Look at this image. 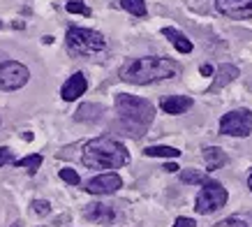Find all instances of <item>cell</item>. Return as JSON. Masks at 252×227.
<instances>
[{
  "instance_id": "cell-25",
  "label": "cell",
  "mask_w": 252,
  "mask_h": 227,
  "mask_svg": "<svg viewBox=\"0 0 252 227\" xmlns=\"http://www.w3.org/2000/svg\"><path fill=\"white\" fill-rule=\"evenodd\" d=\"M9 162H14V155L9 151L7 146H0V167L2 165H9Z\"/></svg>"
},
{
  "instance_id": "cell-33",
  "label": "cell",
  "mask_w": 252,
  "mask_h": 227,
  "mask_svg": "<svg viewBox=\"0 0 252 227\" xmlns=\"http://www.w3.org/2000/svg\"><path fill=\"white\" fill-rule=\"evenodd\" d=\"M0 125H2V118H0Z\"/></svg>"
},
{
  "instance_id": "cell-20",
  "label": "cell",
  "mask_w": 252,
  "mask_h": 227,
  "mask_svg": "<svg viewBox=\"0 0 252 227\" xmlns=\"http://www.w3.org/2000/svg\"><path fill=\"white\" fill-rule=\"evenodd\" d=\"M42 155L39 153H32V155H26V158H21V160H16V167H23V169H28L31 174H35L39 167H42Z\"/></svg>"
},
{
  "instance_id": "cell-11",
  "label": "cell",
  "mask_w": 252,
  "mask_h": 227,
  "mask_svg": "<svg viewBox=\"0 0 252 227\" xmlns=\"http://www.w3.org/2000/svg\"><path fill=\"white\" fill-rule=\"evenodd\" d=\"M86 91H88V81H86L84 72H74V75L69 76L67 81L63 83L61 98L65 100V102H74V100L81 98Z\"/></svg>"
},
{
  "instance_id": "cell-26",
  "label": "cell",
  "mask_w": 252,
  "mask_h": 227,
  "mask_svg": "<svg viewBox=\"0 0 252 227\" xmlns=\"http://www.w3.org/2000/svg\"><path fill=\"white\" fill-rule=\"evenodd\" d=\"M174 227H197V223L192 218H185V216H181V218H176Z\"/></svg>"
},
{
  "instance_id": "cell-13",
  "label": "cell",
  "mask_w": 252,
  "mask_h": 227,
  "mask_svg": "<svg viewBox=\"0 0 252 227\" xmlns=\"http://www.w3.org/2000/svg\"><path fill=\"white\" fill-rule=\"evenodd\" d=\"M238 75H241V72H238L236 65H229V63L220 65V68H218V72H215V81H213V86H211V93H215V91H220V88H224V86L234 81Z\"/></svg>"
},
{
  "instance_id": "cell-14",
  "label": "cell",
  "mask_w": 252,
  "mask_h": 227,
  "mask_svg": "<svg viewBox=\"0 0 252 227\" xmlns=\"http://www.w3.org/2000/svg\"><path fill=\"white\" fill-rule=\"evenodd\" d=\"M102 114H104V107H102V105L86 102V105H81L77 109L74 118H77L79 123H95V121H99V118H102Z\"/></svg>"
},
{
  "instance_id": "cell-23",
  "label": "cell",
  "mask_w": 252,
  "mask_h": 227,
  "mask_svg": "<svg viewBox=\"0 0 252 227\" xmlns=\"http://www.w3.org/2000/svg\"><path fill=\"white\" fill-rule=\"evenodd\" d=\"M61 179L65 183H69V186H79L81 183V179H79V174L74 172V169H69V167H65V169H61Z\"/></svg>"
},
{
  "instance_id": "cell-1",
  "label": "cell",
  "mask_w": 252,
  "mask_h": 227,
  "mask_svg": "<svg viewBox=\"0 0 252 227\" xmlns=\"http://www.w3.org/2000/svg\"><path fill=\"white\" fill-rule=\"evenodd\" d=\"M116 112H118V121L114 128L132 139H141L155 118L153 102L137 98V95H127V93L116 95Z\"/></svg>"
},
{
  "instance_id": "cell-21",
  "label": "cell",
  "mask_w": 252,
  "mask_h": 227,
  "mask_svg": "<svg viewBox=\"0 0 252 227\" xmlns=\"http://www.w3.org/2000/svg\"><path fill=\"white\" fill-rule=\"evenodd\" d=\"M69 14H84V16H91V9L86 7L84 2H79V0H69L67 5H65Z\"/></svg>"
},
{
  "instance_id": "cell-4",
  "label": "cell",
  "mask_w": 252,
  "mask_h": 227,
  "mask_svg": "<svg viewBox=\"0 0 252 227\" xmlns=\"http://www.w3.org/2000/svg\"><path fill=\"white\" fill-rule=\"evenodd\" d=\"M65 44H67V51L74 53V56H95V53L104 51L107 39L97 31L72 26L65 33Z\"/></svg>"
},
{
  "instance_id": "cell-17",
  "label": "cell",
  "mask_w": 252,
  "mask_h": 227,
  "mask_svg": "<svg viewBox=\"0 0 252 227\" xmlns=\"http://www.w3.org/2000/svg\"><path fill=\"white\" fill-rule=\"evenodd\" d=\"M144 155H148V158H178L181 151L174 146H148Z\"/></svg>"
},
{
  "instance_id": "cell-24",
  "label": "cell",
  "mask_w": 252,
  "mask_h": 227,
  "mask_svg": "<svg viewBox=\"0 0 252 227\" xmlns=\"http://www.w3.org/2000/svg\"><path fill=\"white\" fill-rule=\"evenodd\" d=\"M32 213H37V216H49V213H51V204H49L46 199H35V202H32Z\"/></svg>"
},
{
  "instance_id": "cell-7",
  "label": "cell",
  "mask_w": 252,
  "mask_h": 227,
  "mask_svg": "<svg viewBox=\"0 0 252 227\" xmlns=\"http://www.w3.org/2000/svg\"><path fill=\"white\" fill-rule=\"evenodd\" d=\"M31 79V72L23 63L5 61L0 65V88L2 91H19Z\"/></svg>"
},
{
  "instance_id": "cell-2",
  "label": "cell",
  "mask_w": 252,
  "mask_h": 227,
  "mask_svg": "<svg viewBox=\"0 0 252 227\" xmlns=\"http://www.w3.org/2000/svg\"><path fill=\"white\" fill-rule=\"evenodd\" d=\"M121 79L127 83H137L146 86L153 81H164V79H174L181 75V65L171 58H158V56H144V58H134L127 61L121 68Z\"/></svg>"
},
{
  "instance_id": "cell-22",
  "label": "cell",
  "mask_w": 252,
  "mask_h": 227,
  "mask_svg": "<svg viewBox=\"0 0 252 227\" xmlns=\"http://www.w3.org/2000/svg\"><path fill=\"white\" fill-rule=\"evenodd\" d=\"M213 227H250V225H248V220L238 218V216H231V218L220 220V223H218V225H213Z\"/></svg>"
},
{
  "instance_id": "cell-32",
  "label": "cell",
  "mask_w": 252,
  "mask_h": 227,
  "mask_svg": "<svg viewBox=\"0 0 252 227\" xmlns=\"http://www.w3.org/2000/svg\"><path fill=\"white\" fill-rule=\"evenodd\" d=\"M0 31H2V21H0Z\"/></svg>"
},
{
  "instance_id": "cell-16",
  "label": "cell",
  "mask_w": 252,
  "mask_h": 227,
  "mask_svg": "<svg viewBox=\"0 0 252 227\" xmlns=\"http://www.w3.org/2000/svg\"><path fill=\"white\" fill-rule=\"evenodd\" d=\"M204 160H206L208 172H215L222 165H227V153L222 149H218V146H208V149H204Z\"/></svg>"
},
{
  "instance_id": "cell-31",
  "label": "cell",
  "mask_w": 252,
  "mask_h": 227,
  "mask_svg": "<svg viewBox=\"0 0 252 227\" xmlns=\"http://www.w3.org/2000/svg\"><path fill=\"white\" fill-rule=\"evenodd\" d=\"M12 227H23V223H21V220H19V223H14V225H12Z\"/></svg>"
},
{
  "instance_id": "cell-18",
  "label": "cell",
  "mask_w": 252,
  "mask_h": 227,
  "mask_svg": "<svg viewBox=\"0 0 252 227\" xmlns=\"http://www.w3.org/2000/svg\"><path fill=\"white\" fill-rule=\"evenodd\" d=\"M181 181L190 183V186H204L208 181V176L199 169H181Z\"/></svg>"
},
{
  "instance_id": "cell-19",
  "label": "cell",
  "mask_w": 252,
  "mask_h": 227,
  "mask_svg": "<svg viewBox=\"0 0 252 227\" xmlns=\"http://www.w3.org/2000/svg\"><path fill=\"white\" fill-rule=\"evenodd\" d=\"M121 7L125 9V12H130L132 16H139V19L148 14L144 0H121Z\"/></svg>"
},
{
  "instance_id": "cell-28",
  "label": "cell",
  "mask_w": 252,
  "mask_h": 227,
  "mask_svg": "<svg viewBox=\"0 0 252 227\" xmlns=\"http://www.w3.org/2000/svg\"><path fill=\"white\" fill-rule=\"evenodd\" d=\"M164 169H167V172H178L181 167L176 165V162H169V165H164Z\"/></svg>"
},
{
  "instance_id": "cell-30",
  "label": "cell",
  "mask_w": 252,
  "mask_h": 227,
  "mask_svg": "<svg viewBox=\"0 0 252 227\" xmlns=\"http://www.w3.org/2000/svg\"><path fill=\"white\" fill-rule=\"evenodd\" d=\"M248 186H250V190H252V172H250V176H248Z\"/></svg>"
},
{
  "instance_id": "cell-8",
  "label": "cell",
  "mask_w": 252,
  "mask_h": 227,
  "mask_svg": "<svg viewBox=\"0 0 252 227\" xmlns=\"http://www.w3.org/2000/svg\"><path fill=\"white\" fill-rule=\"evenodd\" d=\"M123 188V179L116 172H107V174L93 176L91 181H86V192L91 195H114L116 190Z\"/></svg>"
},
{
  "instance_id": "cell-10",
  "label": "cell",
  "mask_w": 252,
  "mask_h": 227,
  "mask_svg": "<svg viewBox=\"0 0 252 227\" xmlns=\"http://www.w3.org/2000/svg\"><path fill=\"white\" fill-rule=\"evenodd\" d=\"M84 218L107 227L116 220V209L111 204H104V202H93V204H88L84 209Z\"/></svg>"
},
{
  "instance_id": "cell-6",
  "label": "cell",
  "mask_w": 252,
  "mask_h": 227,
  "mask_svg": "<svg viewBox=\"0 0 252 227\" xmlns=\"http://www.w3.org/2000/svg\"><path fill=\"white\" fill-rule=\"evenodd\" d=\"M252 132V112L250 109H234L220 118V135L248 137Z\"/></svg>"
},
{
  "instance_id": "cell-12",
  "label": "cell",
  "mask_w": 252,
  "mask_h": 227,
  "mask_svg": "<svg viewBox=\"0 0 252 227\" xmlns=\"http://www.w3.org/2000/svg\"><path fill=\"white\" fill-rule=\"evenodd\" d=\"M192 105H194V102H192V98H188V95H169V98H162L160 109L164 114L178 116V114H185V112H188Z\"/></svg>"
},
{
  "instance_id": "cell-3",
  "label": "cell",
  "mask_w": 252,
  "mask_h": 227,
  "mask_svg": "<svg viewBox=\"0 0 252 227\" xmlns=\"http://www.w3.org/2000/svg\"><path fill=\"white\" fill-rule=\"evenodd\" d=\"M81 162L88 169H121L130 162V153L114 137H97L84 146Z\"/></svg>"
},
{
  "instance_id": "cell-9",
  "label": "cell",
  "mask_w": 252,
  "mask_h": 227,
  "mask_svg": "<svg viewBox=\"0 0 252 227\" xmlns=\"http://www.w3.org/2000/svg\"><path fill=\"white\" fill-rule=\"evenodd\" d=\"M218 12L236 21H252V0H215Z\"/></svg>"
},
{
  "instance_id": "cell-27",
  "label": "cell",
  "mask_w": 252,
  "mask_h": 227,
  "mask_svg": "<svg viewBox=\"0 0 252 227\" xmlns=\"http://www.w3.org/2000/svg\"><path fill=\"white\" fill-rule=\"evenodd\" d=\"M199 72H201V75H204V76H213V72H215V70H213V68H211V65H208V63H206V65H201V68H199Z\"/></svg>"
},
{
  "instance_id": "cell-29",
  "label": "cell",
  "mask_w": 252,
  "mask_h": 227,
  "mask_svg": "<svg viewBox=\"0 0 252 227\" xmlns=\"http://www.w3.org/2000/svg\"><path fill=\"white\" fill-rule=\"evenodd\" d=\"M5 58H7V56H5V53L0 51V65H2V63H5Z\"/></svg>"
},
{
  "instance_id": "cell-15",
  "label": "cell",
  "mask_w": 252,
  "mask_h": 227,
  "mask_svg": "<svg viewBox=\"0 0 252 227\" xmlns=\"http://www.w3.org/2000/svg\"><path fill=\"white\" fill-rule=\"evenodd\" d=\"M162 35H164V38L174 44V49L178 53H190L192 51V42L185 38L181 31H176V28H169V26H167V28H162Z\"/></svg>"
},
{
  "instance_id": "cell-5",
  "label": "cell",
  "mask_w": 252,
  "mask_h": 227,
  "mask_svg": "<svg viewBox=\"0 0 252 227\" xmlns=\"http://www.w3.org/2000/svg\"><path fill=\"white\" fill-rule=\"evenodd\" d=\"M227 199H229V192H227V188H224L220 181L208 179V181L204 183V188L199 190L197 199H194V211L201 213V216L215 213L218 209H222V206L227 204Z\"/></svg>"
}]
</instances>
